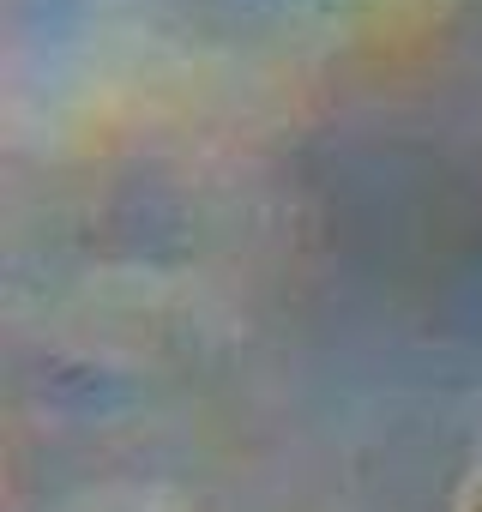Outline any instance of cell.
Here are the masks:
<instances>
[{
  "label": "cell",
  "instance_id": "6da1fadb",
  "mask_svg": "<svg viewBox=\"0 0 482 512\" xmlns=\"http://www.w3.org/2000/svg\"><path fill=\"white\" fill-rule=\"evenodd\" d=\"M476 512H482V506H476Z\"/></svg>",
  "mask_w": 482,
  "mask_h": 512
}]
</instances>
